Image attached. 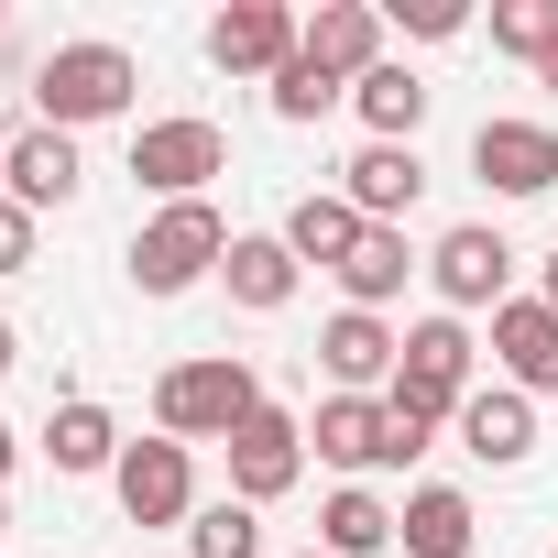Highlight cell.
Masks as SVG:
<instances>
[{"label":"cell","mask_w":558,"mask_h":558,"mask_svg":"<svg viewBox=\"0 0 558 558\" xmlns=\"http://www.w3.org/2000/svg\"><path fill=\"white\" fill-rule=\"evenodd\" d=\"M252 416H263V384H252V362H241V351L175 362V373L154 384V438H186V449H197V438H219V449H230Z\"/></svg>","instance_id":"cell-1"},{"label":"cell","mask_w":558,"mask_h":558,"mask_svg":"<svg viewBox=\"0 0 558 558\" xmlns=\"http://www.w3.org/2000/svg\"><path fill=\"white\" fill-rule=\"evenodd\" d=\"M132 88H143V66L121 56V45H56L45 66H34V121H56V132H88V121H121L132 110Z\"/></svg>","instance_id":"cell-2"},{"label":"cell","mask_w":558,"mask_h":558,"mask_svg":"<svg viewBox=\"0 0 558 558\" xmlns=\"http://www.w3.org/2000/svg\"><path fill=\"white\" fill-rule=\"evenodd\" d=\"M307 449L329 460V471H405L416 449H438V427H416V416H395L384 395H329L318 416H307Z\"/></svg>","instance_id":"cell-3"},{"label":"cell","mask_w":558,"mask_h":558,"mask_svg":"<svg viewBox=\"0 0 558 558\" xmlns=\"http://www.w3.org/2000/svg\"><path fill=\"white\" fill-rule=\"evenodd\" d=\"M384 405H395V416H416V427H449V416L471 405V329H460L449 307L405 329V362H395Z\"/></svg>","instance_id":"cell-4"},{"label":"cell","mask_w":558,"mask_h":558,"mask_svg":"<svg viewBox=\"0 0 558 558\" xmlns=\"http://www.w3.org/2000/svg\"><path fill=\"white\" fill-rule=\"evenodd\" d=\"M219 252H230V230H219V208L208 197H186V208H154L143 230H132V286L143 296H186L197 274H219Z\"/></svg>","instance_id":"cell-5"},{"label":"cell","mask_w":558,"mask_h":558,"mask_svg":"<svg viewBox=\"0 0 558 558\" xmlns=\"http://www.w3.org/2000/svg\"><path fill=\"white\" fill-rule=\"evenodd\" d=\"M132 175H143V197L186 208V197H208V175H230V143H219V121L175 110V121H143L132 132Z\"/></svg>","instance_id":"cell-6"},{"label":"cell","mask_w":558,"mask_h":558,"mask_svg":"<svg viewBox=\"0 0 558 558\" xmlns=\"http://www.w3.org/2000/svg\"><path fill=\"white\" fill-rule=\"evenodd\" d=\"M427 286H438V307H449V318H471V307H504V296H514V241H504V230H482V219L438 230V252H427Z\"/></svg>","instance_id":"cell-7"},{"label":"cell","mask_w":558,"mask_h":558,"mask_svg":"<svg viewBox=\"0 0 558 558\" xmlns=\"http://www.w3.org/2000/svg\"><path fill=\"white\" fill-rule=\"evenodd\" d=\"M110 493H121L132 525H186V514H197V460H186V438H132L121 471H110Z\"/></svg>","instance_id":"cell-8"},{"label":"cell","mask_w":558,"mask_h":558,"mask_svg":"<svg viewBox=\"0 0 558 558\" xmlns=\"http://www.w3.org/2000/svg\"><path fill=\"white\" fill-rule=\"evenodd\" d=\"M296 45H307V23L286 12V0H230V12L208 23V66L219 77H263V88H274V66H286Z\"/></svg>","instance_id":"cell-9"},{"label":"cell","mask_w":558,"mask_h":558,"mask_svg":"<svg viewBox=\"0 0 558 558\" xmlns=\"http://www.w3.org/2000/svg\"><path fill=\"white\" fill-rule=\"evenodd\" d=\"M296 482H307V427H296L286 405H263V416H252V427L230 438V493H241V504L263 514L274 493H296Z\"/></svg>","instance_id":"cell-10"},{"label":"cell","mask_w":558,"mask_h":558,"mask_svg":"<svg viewBox=\"0 0 558 558\" xmlns=\"http://www.w3.org/2000/svg\"><path fill=\"white\" fill-rule=\"evenodd\" d=\"M471 175L493 197H547L558 186V132L547 121H482L471 132Z\"/></svg>","instance_id":"cell-11"},{"label":"cell","mask_w":558,"mask_h":558,"mask_svg":"<svg viewBox=\"0 0 558 558\" xmlns=\"http://www.w3.org/2000/svg\"><path fill=\"white\" fill-rule=\"evenodd\" d=\"M318 362H329V395H384L395 362H405V329H384L373 307H340L318 329Z\"/></svg>","instance_id":"cell-12"},{"label":"cell","mask_w":558,"mask_h":558,"mask_svg":"<svg viewBox=\"0 0 558 558\" xmlns=\"http://www.w3.org/2000/svg\"><path fill=\"white\" fill-rule=\"evenodd\" d=\"M340 197H351L373 230H405V208L427 197V165H416V143H362V154L340 165Z\"/></svg>","instance_id":"cell-13"},{"label":"cell","mask_w":558,"mask_h":558,"mask_svg":"<svg viewBox=\"0 0 558 558\" xmlns=\"http://www.w3.org/2000/svg\"><path fill=\"white\" fill-rule=\"evenodd\" d=\"M493 362L514 395H558V307L547 296H504L493 307Z\"/></svg>","instance_id":"cell-14"},{"label":"cell","mask_w":558,"mask_h":558,"mask_svg":"<svg viewBox=\"0 0 558 558\" xmlns=\"http://www.w3.org/2000/svg\"><path fill=\"white\" fill-rule=\"evenodd\" d=\"M296 252H286V230H230V252H219V286H230V307H252V318H274V307H296Z\"/></svg>","instance_id":"cell-15"},{"label":"cell","mask_w":558,"mask_h":558,"mask_svg":"<svg viewBox=\"0 0 558 558\" xmlns=\"http://www.w3.org/2000/svg\"><path fill=\"white\" fill-rule=\"evenodd\" d=\"M449 427H460V449H471V460L514 471V460L536 449V395H514V384H471V405H460Z\"/></svg>","instance_id":"cell-16"},{"label":"cell","mask_w":558,"mask_h":558,"mask_svg":"<svg viewBox=\"0 0 558 558\" xmlns=\"http://www.w3.org/2000/svg\"><path fill=\"white\" fill-rule=\"evenodd\" d=\"M395 547H405V558H471V547H482L471 493H460V482H416L405 514H395Z\"/></svg>","instance_id":"cell-17"},{"label":"cell","mask_w":558,"mask_h":558,"mask_svg":"<svg viewBox=\"0 0 558 558\" xmlns=\"http://www.w3.org/2000/svg\"><path fill=\"white\" fill-rule=\"evenodd\" d=\"M307 56H318L340 88H362V77L384 66V12H373V0H318V12H307Z\"/></svg>","instance_id":"cell-18"},{"label":"cell","mask_w":558,"mask_h":558,"mask_svg":"<svg viewBox=\"0 0 558 558\" xmlns=\"http://www.w3.org/2000/svg\"><path fill=\"white\" fill-rule=\"evenodd\" d=\"M77 175H88V165H77V132H56V121L12 132V197H23L34 219H45V208H66V197H77Z\"/></svg>","instance_id":"cell-19"},{"label":"cell","mask_w":558,"mask_h":558,"mask_svg":"<svg viewBox=\"0 0 558 558\" xmlns=\"http://www.w3.org/2000/svg\"><path fill=\"white\" fill-rule=\"evenodd\" d=\"M362 230H373V219H362L340 186H307V197L286 208V252H296V263H318V274H340V263L362 252Z\"/></svg>","instance_id":"cell-20"},{"label":"cell","mask_w":558,"mask_h":558,"mask_svg":"<svg viewBox=\"0 0 558 558\" xmlns=\"http://www.w3.org/2000/svg\"><path fill=\"white\" fill-rule=\"evenodd\" d=\"M34 449H45L56 471H121V449H132V438L110 427V405H88V395H66V405L45 416V438H34Z\"/></svg>","instance_id":"cell-21"},{"label":"cell","mask_w":558,"mask_h":558,"mask_svg":"<svg viewBox=\"0 0 558 558\" xmlns=\"http://www.w3.org/2000/svg\"><path fill=\"white\" fill-rule=\"evenodd\" d=\"M351 110H362V132H373V143H416V121H427V77H416L405 56H384V66L351 88Z\"/></svg>","instance_id":"cell-22"},{"label":"cell","mask_w":558,"mask_h":558,"mask_svg":"<svg viewBox=\"0 0 558 558\" xmlns=\"http://www.w3.org/2000/svg\"><path fill=\"white\" fill-rule=\"evenodd\" d=\"M373 547H395V504L373 482H340L318 504V558H373Z\"/></svg>","instance_id":"cell-23"},{"label":"cell","mask_w":558,"mask_h":558,"mask_svg":"<svg viewBox=\"0 0 558 558\" xmlns=\"http://www.w3.org/2000/svg\"><path fill=\"white\" fill-rule=\"evenodd\" d=\"M405 274H416V252H405V230H362V252H351V263H340V296H351V307H373V318H384V307H395V296H405Z\"/></svg>","instance_id":"cell-24"},{"label":"cell","mask_w":558,"mask_h":558,"mask_svg":"<svg viewBox=\"0 0 558 558\" xmlns=\"http://www.w3.org/2000/svg\"><path fill=\"white\" fill-rule=\"evenodd\" d=\"M186 558H263V514H252L241 493L197 504V514H186Z\"/></svg>","instance_id":"cell-25"},{"label":"cell","mask_w":558,"mask_h":558,"mask_svg":"<svg viewBox=\"0 0 558 558\" xmlns=\"http://www.w3.org/2000/svg\"><path fill=\"white\" fill-rule=\"evenodd\" d=\"M263 99H274V121H329V110H340L351 88H340V77H329V66H318V56L296 45L286 66H274V88H263Z\"/></svg>","instance_id":"cell-26"},{"label":"cell","mask_w":558,"mask_h":558,"mask_svg":"<svg viewBox=\"0 0 558 558\" xmlns=\"http://www.w3.org/2000/svg\"><path fill=\"white\" fill-rule=\"evenodd\" d=\"M493 45H504V56H525V66H536V56H547V45H558V0H504V12H493Z\"/></svg>","instance_id":"cell-27"},{"label":"cell","mask_w":558,"mask_h":558,"mask_svg":"<svg viewBox=\"0 0 558 558\" xmlns=\"http://www.w3.org/2000/svg\"><path fill=\"white\" fill-rule=\"evenodd\" d=\"M34 230H45V219H34L23 197H0V274H34Z\"/></svg>","instance_id":"cell-28"},{"label":"cell","mask_w":558,"mask_h":558,"mask_svg":"<svg viewBox=\"0 0 558 558\" xmlns=\"http://www.w3.org/2000/svg\"><path fill=\"white\" fill-rule=\"evenodd\" d=\"M460 23H471V12H460V0H416V12H405V34H416V45H449Z\"/></svg>","instance_id":"cell-29"},{"label":"cell","mask_w":558,"mask_h":558,"mask_svg":"<svg viewBox=\"0 0 558 558\" xmlns=\"http://www.w3.org/2000/svg\"><path fill=\"white\" fill-rule=\"evenodd\" d=\"M536 88H547V99H558V45H547V56H536Z\"/></svg>","instance_id":"cell-30"},{"label":"cell","mask_w":558,"mask_h":558,"mask_svg":"<svg viewBox=\"0 0 558 558\" xmlns=\"http://www.w3.org/2000/svg\"><path fill=\"white\" fill-rule=\"evenodd\" d=\"M12 460H23V438H12V427H0V482H12Z\"/></svg>","instance_id":"cell-31"},{"label":"cell","mask_w":558,"mask_h":558,"mask_svg":"<svg viewBox=\"0 0 558 558\" xmlns=\"http://www.w3.org/2000/svg\"><path fill=\"white\" fill-rule=\"evenodd\" d=\"M12 362H23V340H12V318H0V373H12Z\"/></svg>","instance_id":"cell-32"},{"label":"cell","mask_w":558,"mask_h":558,"mask_svg":"<svg viewBox=\"0 0 558 558\" xmlns=\"http://www.w3.org/2000/svg\"><path fill=\"white\" fill-rule=\"evenodd\" d=\"M0 197H12V132H0Z\"/></svg>","instance_id":"cell-33"},{"label":"cell","mask_w":558,"mask_h":558,"mask_svg":"<svg viewBox=\"0 0 558 558\" xmlns=\"http://www.w3.org/2000/svg\"><path fill=\"white\" fill-rule=\"evenodd\" d=\"M536 296H547V307H558V263H547V286H536Z\"/></svg>","instance_id":"cell-34"},{"label":"cell","mask_w":558,"mask_h":558,"mask_svg":"<svg viewBox=\"0 0 558 558\" xmlns=\"http://www.w3.org/2000/svg\"><path fill=\"white\" fill-rule=\"evenodd\" d=\"M0 547H12V504H0Z\"/></svg>","instance_id":"cell-35"},{"label":"cell","mask_w":558,"mask_h":558,"mask_svg":"<svg viewBox=\"0 0 558 558\" xmlns=\"http://www.w3.org/2000/svg\"><path fill=\"white\" fill-rule=\"evenodd\" d=\"M307 558H318V547H307Z\"/></svg>","instance_id":"cell-36"},{"label":"cell","mask_w":558,"mask_h":558,"mask_svg":"<svg viewBox=\"0 0 558 558\" xmlns=\"http://www.w3.org/2000/svg\"><path fill=\"white\" fill-rule=\"evenodd\" d=\"M547 558H558V547H547Z\"/></svg>","instance_id":"cell-37"}]
</instances>
